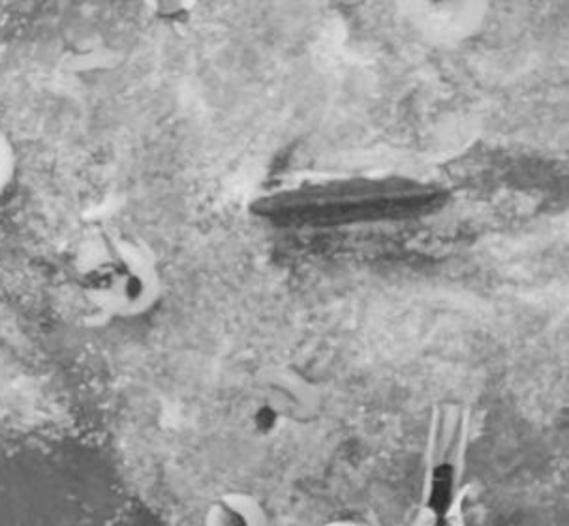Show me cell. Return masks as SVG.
Listing matches in <instances>:
<instances>
[{"label": "cell", "instance_id": "obj_7", "mask_svg": "<svg viewBox=\"0 0 569 526\" xmlns=\"http://www.w3.org/2000/svg\"><path fill=\"white\" fill-rule=\"evenodd\" d=\"M141 4L162 23H187L200 8L201 0H141Z\"/></svg>", "mask_w": 569, "mask_h": 526}, {"label": "cell", "instance_id": "obj_2", "mask_svg": "<svg viewBox=\"0 0 569 526\" xmlns=\"http://www.w3.org/2000/svg\"><path fill=\"white\" fill-rule=\"evenodd\" d=\"M472 418L460 405H440L430 418L423 493L413 526H465L467 455Z\"/></svg>", "mask_w": 569, "mask_h": 526}, {"label": "cell", "instance_id": "obj_9", "mask_svg": "<svg viewBox=\"0 0 569 526\" xmlns=\"http://www.w3.org/2000/svg\"><path fill=\"white\" fill-rule=\"evenodd\" d=\"M321 526H367L363 525V523H359V520L353 519H335L329 520V523H326V525Z\"/></svg>", "mask_w": 569, "mask_h": 526}, {"label": "cell", "instance_id": "obj_4", "mask_svg": "<svg viewBox=\"0 0 569 526\" xmlns=\"http://www.w3.org/2000/svg\"><path fill=\"white\" fill-rule=\"evenodd\" d=\"M413 23L432 37L455 38L472 31L483 13V0H406Z\"/></svg>", "mask_w": 569, "mask_h": 526}, {"label": "cell", "instance_id": "obj_8", "mask_svg": "<svg viewBox=\"0 0 569 526\" xmlns=\"http://www.w3.org/2000/svg\"><path fill=\"white\" fill-rule=\"evenodd\" d=\"M18 151L2 128H0V200L12 190L18 177Z\"/></svg>", "mask_w": 569, "mask_h": 526}, {"label": "cell", "instance_id": "obj_6", "mask_svg": "<svg viewBox=\"0 0 569 526\" xmlns=\"http://www.w3.org/2000/svg\"><path fill=\"white\" fill-rule=\"evenodd\" d=\"M286 421L273 406L269 405L266 399H261L260 395H256L254 400L250 403L247 410V429L256 436V438H271L277 435Z\"/></svg>", "mask_w": 569, "mask_h": 526}, {"label": "cell", "instance_id": "obj_3", "mask_svg": "<svg viewBox=\"0 0 569 526\" xmlns=\"http://www.w3.org/2000/svg\"><path fill=\"white\" fill-rule=\"evenodd\" d=\"M286 424H307L320 410L321 395L315 381L290 367L267 369L258 380V394Z\"/></svg>", "mask_w": 569, "mask_h": 526}, {"label": "cell", "instance_id": "obj_5", "mask_svg": "<svg viewBox=\"0 0 569 526\" xmlns=\"http://www.w3.org/2000/svg\"><path fill=\"white\" fill-rule=\"evenodd\" d=\"M206 526H269V517L254 496L233 490L209 506Z\"/></svg>", "mask_w": 569, "mask_h": 526}, {"label": "cell", "instance_id": "obj_1", "mask_svg": "<svg viewBox=\"0 0 569 526\" xmlns=\"http://www.w3.org/2000/svg\"><path fill=\"white\" fill-rule=\"evenodd\" d=\"M70 279L87 307L110 320L149 315L164 296V272L151 245L110 228L87 234L73 248Z\"/></svg>", "mask_w": 569, "mask_h": 526}]
</instances>
